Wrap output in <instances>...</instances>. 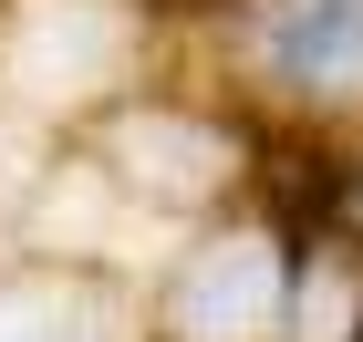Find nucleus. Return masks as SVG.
Instances as JSON below:
<instances>
[{"label":"nucleus","mask_w":363,"mask_h":342,"mask_svg":"<svg viewBox=\"0 0 363 342\" xmlns=\"http://www.w3.org/2000/svg\"><path fill=\"white\" fill-rule=\"evenodd\" d=\"M270 312H280L270 239H218V249L187 270V290H177V332H187V342H259Z\"/></svg>","instance_id":"f257e3e1"},{"label":"nucleus","mask_w":363,"mask_h":342,"mask_svg":"<svg viewBox=\"0 0 363 342\" xmlns=\"http://www.w3.org/2000/svg\"><path fill=\"white\" fill-rule=\"evenodd\" d=\"M0 342H94L73 290H0Z\"/></svg>","instance_id":"7ed1b4c3"},{"label":"nucleus","mask_w":363,"mask_h":342,"mask_svg":"<svg viewBox=\"0 0 363 342\" xmlns=\"http://www.w3.org/2000/svg\"><path fill=\"white\" fill-rule=\"evenodd\" d=\"M259 42H270V62L291 84H322V93L363 84V0H270Z\"/></svg>","instance_id":"f03ea898"}]
</instances>
